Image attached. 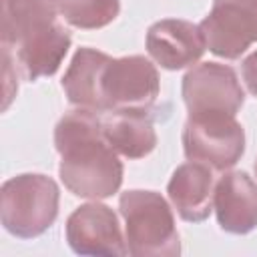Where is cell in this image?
I'll list each match as a JSON object with an SVG mask.
<instances>
[{"label": "cell", "instance_id": "6da1fadb", "mask_svg": "<svg viewBox=\"0 0 257 257\" xmlns=\"http://www.w3.org/2000/svg\"><path fill=\"white\" fill-rule=\"evenodd\" d=\"M60 153L58 175L64 187L82 199H104L122 183V163L102 137V118L92 108L68 110L54 128Z\"/></svg>", "mask_w": 257, "mask_h": 257}, {"label": "cell", "instance_id": "7a4b0ae2", "mask_svg": "<svg viewBox=\"0 0 257 257\" xmlns=\"http://www.w3.org/2000/svg\"><path fill=\"white\" fill-rule=\"evenodd\" d=\"M124 219L126 249L135 257H175L179 233L169 203L155 191H126L118 201Z\"/></svg>", "mask_w": 257, "mask_h": 257}, {"label": "cell", "instance_id": "3957f363", "mask_svg": "<svg viewBox=\"0 0 257 257\" xmlns=\"http://www.w3.org/2000/svg\"><path fill=\"white\" fill-rule=\"evenodd\" d=\"M58 215V187L46 175L26 173L4 181L0 189V221L16 237L42 235Z\"/></svg>", "mask_w": 257, "mask_h": 257}, {"label": "cell", "instance_id": "277c9868", "mask_svg": "<svg viewBox=\"0 0 257 257\" xmlns=\"http://www.w3.org/2000/svg\"><path fill=\"white\" fill-rule=\"evenodd\" d=\"M183 151L189 161L227 171L245 151L243 126L233 114H189L183 126Z\"/></svg>", "mask_w": 257, "mask_h": 257}, {"label": "cell", "instance_id": "5b68a950", "mask_svg": "<svg viewBox=\"0 0 257 257\" xmlns=\"http://www.w3.org/2000/svg\"><path fill=\"white\" fill-rule=\"evenodd\" d=\"M183 100L189 114H237L245 92L231 66L201 62L183 78Z\"/></svg>", "mask_w": 257, "mask_h": 257}, {"label": "cell", "instance_id": "8992f818", "mask_svg": "<svg viewBox=\"0 0 257 257\" xmlns=\"http://www.w3.org/2000/svg\"><path fill=\"white\" fill-rule=\"evenodd\" d=\"M199 26L213 54L239 58L257 42V0H213Z\"/></svg>", "mask_w": 257, "mask_h": 257}, {"label": "cell", "instance_id": "52a82bcc", "mask_svg": "<svg viewBox=\"0 0 257 257\" xmlns=\"http://www.w3.org/2000/svg\"><path fill=\"white\" fill-rule=\"evenodd\" d=\"M102 94L106 110L147 112L159 96V72L139 54L110 58L102 76Z\"/></svg>", "mask_w": 257, "mask_h": 257}, {"label": "cell", "instance_id": "ba28073f", "mask_svg": "<svg viewBox=\"0 0 257 257\" xmlns=\"http://www.w3.org/2000/svg\"><path fill=\"white\" fill-rule=\"evenodd\" d=\"M66 241L78 255H126V239H122L118 217L102 203H86L78 207L66 221Z\"/></svg>", "mask_w": 257, "mask_h": 257}, {"label": "cell", "instance_id": "9c48e42d", "mask_svg": "<svg viewBox=\"0 0 257 257\" xmlns=\"http://www.w3.org/2000/svg\"><path fill=\"white\" fill-rule=\"evenodd\" d=\"M205 36L199 24L165 18L147 32V50L151 58L167 70H181L195 64L205 52Z\"/></svg>", "mask_w": 257, "mask_h": 257}, {"label": "cell", "instance_id": "30bf717a", "mask_svg": "<svg viewBox=\"0 0 257 257\" xmlns=\"http://www.w3.org/2000/svg\"><path fill=\"white\" fill-rule=\"evenodd\" d=\"M213 209L223 231L243 235L257 227V183L243 171L225 173L215 183Z\"/></svg>", "mask_w": 257, "mask_h": 257}, {"label": "cell", "instance_id": "8fae6325", "mask_svg": "<svg viewBox=\"0 0 257 257\" xmlns=\"http://www.w3.org/2000/svg\"><path fill=\"white\" fill-rule=\"evenodd\" d=\"M215 183L213 169L203 163L191 161L177 167L169 181L167 193L179 217L191 223L207 219L213 211Z\"/></svg>", "mask_w": 257, "mask_h": 257}, {"label": "cell", "instance_id": "7c38bea8", "mask_svg": "<svg viewBox=\"0 0 257 257\" xmlns=\"http://www.w3.org/2000/svg\"><path fill=\"white\" fill-rule=\"evenodd\" d=\"M110 62L106 52L94 48H80L72 56V62L62 78V88L68 100L82 108H92L96 112L106 110L102 94V76Z\"/></svg>", "mask_w": 257, "mask_h": 257}, {"label": "cell", "instance_id": "4fadbf2b", "mask_svg": "<svg viewBox=\"0 0 257 257\" xmlns=\"http://www.w3.org/2000/svg\"><path fill=\"white\" fill-rule=\"evenodd\" d=\"M70 32L62 24L54 22L52 26L16 44V60L24 78L38 80L42 76L54 74L70 48Z\"/></svg>", "mask_w": 257, "mask_h": 257}, {"label": "cell", "instance_id": "5bb4252c", "mask_svg": "<svg viewBox=\"0 0 257 257\" xmlns=\"http://www.w3.org/2000/svg\"><path fill=\"white\" fill-rule=\"evenodd\" d=\"M0 4V36L6 46L52 26L62 12V0H2Z\"/></svg>", "mask_w": 257, "mask_h": 257}, {"label": "cell", "instance_id": "9a60e30c", "mask_svg": "<svg viewBox=\"0 0 257 257\" xmlns=\"http://www.w3.org/2000/svg\"><path fill=\"white\" fill-rule=\"evenodd\" d=\"M102 137L108 147L126 159H143L157 145V133L143 110H112L102 118Z\"/></svg>", "mask_w": 257, "mask_h": 257}, {"label": "cell", "instance_id": "2e32d148", "mask_svg": "<svg viewBox=\"0 0 257 257\" xmlns=\"http://www.w3.org/2000/svg\"><path fill=\"white\" fill-rule=\"evenodd\" d=\"M118 10V0H62L64 20L82 30H94L110 24Z\"/></svg>", "mask_w": 257, "mask_h": 257}, {"label": "cell", "instance_id": "e0dca14e", "mask_svg": "<svg viewBox=\"0 0 257 257\" xmlns=\"http://www.w3.org/2000/svg\"><path fill=\"white\" fill-rule=\"evenodd\" d=\"M2 64H4V102H2V108L6 110L10 100H12V96L18 90V82H12L16 78H10L12 60H10V46H6V44H2Z\"/></svg>", "mask_w": 257, "mask_h": 257}, {"label": "cell", "instance_id": "ac0fdd59", "mask_svg": "<svg viewBox=\"0 0 257 257\" xmlns=\"http://www.w3.org/2000/svg\"><path fill=\"white\" fill-rule=\"evenodd\" d=\"M243 80L249 92L257 96V50L243 60Z\"/></svg>", "mask_w": 257, "mask_h": 257}, {"label": "cell", "instance_id": "d6986e66", "mask_svg": "<svg viewBox=\"0 0 257 257\" xmlns=\"http://www.w3.org/2000/svg\"><path fill=\"white\" fill-rule=\"evenodd\" d=\"M255 175H257V161H255Z\"/></svg>", "mask_w": 257, "mask_h": 257}]
</instances>
